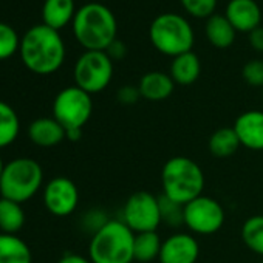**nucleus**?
Listing matches in <instances>:
<instances>
[{
  "mask_svg": "<svg viewBox=\"0 0 263 263\" xmlns=\"http://www.w3.org/2000/svg\"><path fill=\"white\" fill-rule=\"evenodd\" d=\"M21 59L34 74L56 73L65 62V42L59 31L41 24L31 27L21 41Z\"/></svg>",
  "mask_w": 263,
  "mask_h": 263,
  "instance_id": "nucleus-1",
  "label": "nucleus"
},
{
  "mask_svg": "<svg viewBox=\"0 0 263 263\" xmlns=\"http://www.w3.org/2000/svg\"><path fill=\"white\" fill-rule=\"evenodd\" d=\"M71 28L76 42L85 51H105L118 39V21L113 11L99 2L78 8Z\"/></svg>",
  "mask_w": 263,
  "mask_h": 263,
  "instance_id": "nucleus-2",
  "label": "nucleus"
},
{
  "mask_svg": "<svg viewBox=\"0 0 263 263\" xmlns=\"http://www.w3.org/2000/svg\"><path fill=\"white\" fill-rule=\"evenodd\" d=\"M204 172L197 161L189 157L177 155L169 158L161 169L163 195L178 204L186 206L203 195Z\"/></svg>",
  "mask_w": 263,
  "mask_h": 263,
  "instance_id": "nucleus-3",
  "label": "nucleus"
},
{
  "mask_svg": "<svg viewBox=\"0 0 263 263\" xmlns=\"http://www.w3.org/2000/svg\"><path fill=\"white\" fill-rule=\"evenodd\" d=\"M135 232L122 220L110 218L88 243V258L91 263H134Z\"/></svg>",
  "mask_w": 263,
  "mask_h": 263,
  "instance_id": "nucleus-4",
  "label": "nucleus"
},
{
  "mask_svg": "<svg viewBox=\"0 0 263 263\" xmlns=\"http://www.w3.org/2000/svg\"><path fill=\"white\" fill-rule=\"evenodd\" d=\"M149 39L158 53L174 59L183 53L192 51L195 34L186 17L177 13H163L152 21Z\"/></svg>",
  "mask_w": 263,
  "mask_h": 263,
  "instance_id": "nucleus-5",
  "label": "nucleus"
},
{
  "mask_svg": "<svg viewBox=\"0 0 263 263\" xmlns=\"http://www.w3.org/2000/svg\"><path fill=\"white\" fill-rule=\"evenodd\" d=\"M44 183L42 166L28 157L14 158L5 164L0 180V195L21 204L31 200Z\"/></svg>",
  "mask_w": 263,
  "mask_h": 263,
  "instance_id": "nucleus-6",
  "label": "nucleus"
},
{
  "mask_svg": "<svg viewBox=\"0 0 263 263\" xmlns=\"http://www.w3.org/2000/svg\"><path fill=\"white\" fill-rule=\"evenodd\" d=\"M51 111L53 118L65 128V132L82 130L93 113L91 95L78 85L65 87L56 95Z\"/></svg>",
  "mask_w": 263,
  "mask_h": 263,
  "instance_id": "nucleus-7",
  "label": "nucleus"
},
{
  "mask_svg": "<svg viewBox=\"0 0 263 263\" xmlns=\"http://www.w3.org/2000/svg\"><path fill=\"white\" fill-rule=\"evenodd\" d=\"M113 61L105 51H84L73 68L74 85L96 95L104 91L113 79Z\"/></svg>",
  "mask_w": 263,
  "mask_h": 263,
  "instance_id": "nucleus-8",
  "label": "nucleus"
},
{
  "mask_svg": "<svg viewBox=\"0 0 263 263\" xmlns=\"http://www.w3.org/2000/svg\"><path fill=\"white\" fill-rule=\"evenodd\" d=\"M121 220L135 234L158 231L163 223L160 197L147 191L134 192L124 203Z\"/></svg>",
  "mask_w": 263,
  "mask_h": 263,
  "instance_id": "nucleus-9",
  "label": "nucleus"
},
{
  "mask_svg": "<svg viewBox=\"0 0 263 263\" xmlns=\"http://www.w3.org/2000/svg\"><path fill=\"white\" fill-rule=\"evenodd\" d=\"M226 220L221 203L209 195H200L184 206V226L194 235H212Z\"/></svg>",
  "mask_w": 263,
  "mask_h": 263,
  "instance_id": "nucleus-10",
  "label": "nucleus"
},
{
  "mask_svg": "<svg viewBox=\"0 0 263 263\" xmlns=\"http://www.w3.org/2000/svg\"><path fill=\"white\" fill-rule=\"evenodd\" d=\"M44 204L54 217L71 215L79 204V191L73 180L54 177L44 187Z\"/></svg>",
  "mask_w": 263,
  "mask_h": 263,
  "instance_id": "nucleus-11",
  "label": "nucleus"
},
{
  "mask_svg": "<svg viewBox=\"0 0 263 263\" xmlns=\"http://www.w3.org/2000/svg\"><path fill=\"white\" fill-rule=\"evenodd\" d=\"M200 243L191 232H174L163 240L160 263H197Z\"/></svg>",
  "mask_w": 263,
  "mask_h": 263,
  "instance_id": "nucleus-12",
  "label": "nucleus"
},
{
  "mask_svg": "<svg viewBox=\"0 0 263 263\" xmlns=\"http://www.w3.org/2000/svg\"><path fill=\"white\" fill-rule=\"evenodd\" d=\"M240 146L254 152L263 151V110H246L234 121Z\"/></svg>",
  "mask_w": 263,
  "mask_h": 263,
  "instance_id": "nucleus-13",
  "label": "nucleus"
},
{
  "mask_svg": "<svg viewBox=\"0 0 263 263\" xmlns=\"http://www.w3.org/2000/svg\"><path fill=\"white\" fill-rule=\"evenodd\" d=\"M224 16L237 33L249 34L252 30L260 27L261 8L255 0H229Z\"/></svg>",
  "mask_w": 263,
  "mask_h": 263,
  "instance_id": "nucleus-14",
  "label": "nucleus"
},
{
  "mask_svg": "<svg viewBox=\"0 0 263 263\" xmlns=\"http://www.w3.org/2000/svg\"><path fill=\"white\" fill-rule=\"evenodd\" d=\"M28 138L39 147H54L67 140V132L53 116L37 118L28 125Z\"/></svg>",
  "mask_w": 263,
  "mask_h": 263,
  "instance_id": "nucleus-15",
  "label": "nucleus"
},
{
  "mask_svg": "<svg viewBox=\"0 0 263 263\" xmlns=\"http://www.w3.org/2000/svg\"><path fill=\"white\" fill-rule=\"evenodd\" d=\"M138 90L143 99L151 102H161L171 98L175 90V82L169 73L164 71H147L138 82Z\"/></svg>",
  "mask_w": 263,
  "mask_h": 263,
  "instance_id": "nucleus-16",
  "label": "nucleus"
},
{
  "mask_svg": "<svg viewBox=\"0 0 263 263\" xmlns=\"http://www.w3.org/2000/svg\"><path fill=\"white\" fill-rule=\"evenodd\" d=\"M76 11L74 0H45L42 5V24L61 31L73 24Z\"/></svg>",
  "mask_w": 263,
  "mask_h": 263,
  "instance_id": "nucleus-17",
  "label": "nucleus"
},
{
  "mask_svg": "<svg viewBox=\"0 0 263 263\" xmlns=\"http://www.w3.org/2000/svg\"><path fill=\"white\" fill-rule=\"evenodd\" d=\"M169 74L175 85H192L201 74V61L194 51L183 53L172 59Z\"/></svg>",
  "mask_w": 263,
  "mask_h": 263,
  "instance_id": "nucleus-18",
  "label": "nucleus"
},
{
  "mask_svg": "<svg viewBox=\"0 0 263 263\" xmlns=\"http://www.w3.org/2000/svg\"><path fill=\"white\" fill-rule=\"evenodd\" d=\"M204 34L208 42L218 50H226L232 47L237 37L235 28L223 14H214L209 19H206Z\"/></svg>",
  "mask_w": 263,
  "mask_h": 263,
  "instance_id": "nucleus-19",
  "label": "nucleus"
},
{
  "mask_svg": "<svg viewBox=\"0 0 263 263\" xmlns=\"http://www.w3.org/2000/svg\"><path fill=\"white\" fill-rule=\"evenodd\" d=\"M0 263H33V252L21 237L0 232Z\"/></svg>",
  "mask_w": 263,
  "mask_h": 263,
  "instance_id": "nucleus-20",
  "label": "nucleus"
},
{
  "mask_svg": "<svg viewBox=\"0 0 263 263\" xmlns=\"http://www.w3.org/2000/svg\"><path fill=\"white\" fill-rule=\"evenodd\" d=\"M240 141L234 127H220L209 137L208 149L217 158L232 157L240 149Z\"/></svg>",
  "mask_w": 263,
  "mask_h": 263,
  "instance_id": "nucleus-21",
  "label": "nucleus"
},
{
  "mask_svg": "<svg viewBox=\"0 0 263 263\" xmlns=\"http://www.w3.org/2000/svg\"><path fill=\"white\" fill-rule=\"evenodd\" d=\"M25 224V212L21 203L0 198V231L4 234H14L24 228Z\"/></svg>",
  "mask_w": 263,
  "mask_h": 263,
  "instance_id": "nucleus-22",
  "label": "nucleus"
},
{
  "mask_svg": "<svg viewBox=\"0 0 263 263\" xmlns=\"http://www.w3.org/2000/svg\"><path fill=\"white\" fill-rule=\"evenodd\" d=\"M21 134V119L16 110L0 101V149L11 146Z\"/></svg>",
  "mask_w": 263,
  "mask_h": 263,
  "instance_id": "nucleus-23",
  "label": "nucleus"
},
{
  "mask_svg": "<svg viewBox=\"0 0 263 263\" xmlns=\"http://www.w3.org/2000/svg\"><path fill=\"white\" fill-rule=\"evenodd\" d=\"M161 246H163V240L157 231L135 234V248H134L135 261L151 263L154 260H158Z\"/></svg>",
  "mask_w": 263,
  "mask_h": 263,
  "instance_id": "nucleus-24",
  "label": "nucleus"
},
{
  "mask_svg": "<svg viewBox=\"0 0 263 263\" xmlns=\"http://www.w3.org/2000/svg\"><path fill=\"white\" fill-rule=\"evenodd\" d=\"M240 234L245 246L251 252L263 257V215L257 214L248 217L241 224Z\"/></svg>",
  "mask_w": 263,
  "mask_h": 263,
  "instance_id": "nucleus-25",
  "label": "nucleus"
},
{
  "mask_svg": "<svg viewBox=\"0 0 263 263\" xmlns=\"http://www.w3.org/2000/svg\"><path fill=\"white\" fill-rule=\"evenodd\" d=\"M21 41L22 39L11 25L0 22V61L13 58L21 50Z\"/></svg>",
  "mask_w": 263,
  "mask_h": 263,
  "instance_id": "nucleus-26",
  "label": "nucleus"
},
{
  "mask_svg": "<svg viewBox=\"0 0 263 263\" xmlns=\"http://www.w3.org/2000/svg\"><path fill=\"white\" fill-rule=\"evenodd\" d=\"M160 206H161V218L163 223H166L167 226L172 228H178L184 224V206L178 204L169 198H166L164 195L160 197Z\"/></svg>",
  "mask_w": 263,
  "mask_h": 263,
  "instance_id": "nucleus-27",
  "label": "nucleus"
},
{
  "mask_svg": "<svg viewBox=\"0 0 263 263\" xmlns=\"http://www.w3.org/2000/svg\"><path fill=\"white\" fill-rule=\"evenodd\" d=\"M183 10L195 19H209L215 14L218 0H180Z\"/></svg>",
  "mask_w": 263,
  "mask_h": 263,
  "instance_id": "nucleus-28",
  "label": "nucleus"
},
{
  "mask_svg": "<svg viewBox=\"0 0 263 263\" xmlns=\"http://www.w3.org/2000/svg\"><path fill=\"white\" fill-rule=\"evenodd\" d=\"M241 76L248 85L263 88V59L248 61L241 68Z\"/></svg>",
  "mask_w": 263,
  "mask_h": 263,
  "instance_id": "nucleus-29",
  "label": "nucleus"
},
{
  "mask_svg": "<svg viewBox=\"0 0 263 263\" xmlns=\"http://www.w3.org/2000/svg\"><path fill=\"white\" fill-rule=\"evenodd\" d=\"M118 102L122 105H134L141 99L138 85H122L116 93Z\"/></svg>",
  "mask_w": 263,
  "mask_h": 263,
  "instance_id": "nucleus-30",
  "label": "nucleus"
},
{
  "mask_svg": "<svg viewBox=\"0 0 263 263\" xmlns=\"http://www.w3.org/2000/svg\"><path fill=\"white\" fill-rule=\"evenodd\" d=\"M105 53L108 54V58H110L113 62H115V61H121V59H124L125 54H127V47H125V44H124L122 41L116 39V41L105 50Z\"/></svg>",
  "mask_w": 263,
  "mask_h": 263,
  "instance_id": "nucleus-31",
  "label": "nucleus"
},
{
  "mask_svg": "<svg viewBox=\"0 0 263 263\" xmlns=\"http://www.w3.org/2000/svg\"><path fill=\"white\" fill-rule=\"evenodd\" d=\"M249 39V45L252 50H255L257 53H263V27H257L255 30H252L248 34Z\"/></svg>",
  "mask_w": 263,
  "mask_h": 263,
  "instance_id": "nucleus-32",
  "label": "nucleus"
},
{
  "mask_svg": "<svg viewBox=\"0 0 263 263\" xmlns=\"http://www.w3.org/2000/svg\"><path fill=\"white\" fill-rule=\"evenodd\" d=\"M58 263H91L88 257H84L81 254H65L59 258Z\"/></svg>",
  "mask_w": 263,
  "mask_h": 263,
  "instance_id": "nucleus-33",
  "label": "nucleus"
},
{
  "mask_svg": "<svg viewBox=\"0 0 263 263\" xmlns=\"http://www.w3.org/2000/svg\"><path fill=\"white\" fill-rule=\"evenodd\" d=\"M82 137V130H68L67 132V140L70 141H78Z\"/></svg>",
  "mask_w": 263,
  "mask_h": 263,
  "instance_id": "nucleus-34",
  "label": "nucleus"
},
{
  "mask_svg": "<svg viewBox=\"0 0 263 263\" xmlns=\"http://www.w3.org/2000/svg\"><path fill=\"white\" fill-rule=\"evenodd\" d=\"M4 169H5V163H4L2 157H0V180H2V175H4Z\"/></svg>",
  "mask_w": 263,
  "mask_h": 263,
  "instance_id": "nucleus-35",
  "label": "nucleus"
},
{
  "mask_svg": "<svg viewBox=\"0 0 263 263\" xmlns=\"http://www.w3.org/2000/svg\"><path fill=\"white\" fill-rule=\"evenodd\" d=\"M261 98H263V88H261Z\"/></svg>",
  "mask_w": 263,
  "mask_h": 263,
  "instance_id": "nucleus-36",
  "label": "nucleus"
},
{
  "mask_svg": "<svg viewBox=\"0 0 263 263\" xmlns=\"http://www.w3.org/2000/svg\"><path fill=\"white\" fill-rule=\"evenodd\" d=\"M260 263H263V258H261V261H260Z\"/></svg>",
  "mask_w": 263,
  "mask_h": 263,
  "instance_id": "nucleus-37",
  "label": "nucleus"
}]
</instances>
